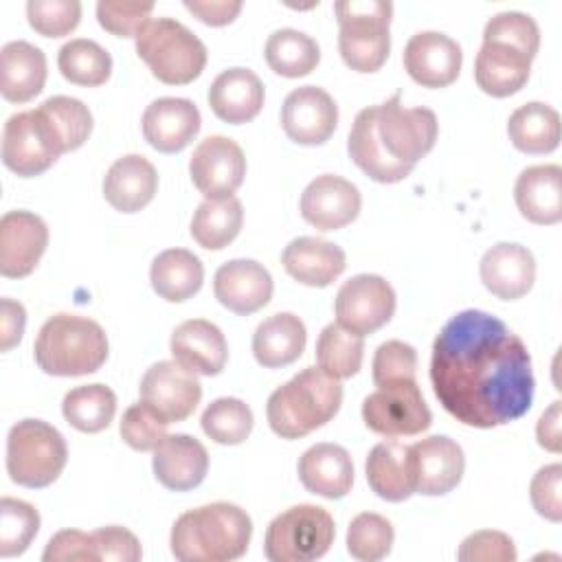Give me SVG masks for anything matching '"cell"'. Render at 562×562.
Wrapping results in <instances>:
<instances>
[{
	"label": "cell",
	"mask_w": 562,
	"mask_h": 562,
	"mask_svg": "<svg viewBox=\"0 0 562 562\" xmlns=\"http://www.w3.org/2000/svg\"><path fill=\"white\" fill-rule=\"evenodd\" d=\"M430 382L439 404L472 428L522 417L536 389L522 338L481 310H463L441 327L432 342Z\"/></svg>",
	"instance_id": "1"
},
{
	"label": "cell",
	"mask_w": 562,
	"mask_h": 562,
	"mask_svg": "<svg viewBox=\"0 0 562 562\" xmlns=\"http://www.w3.org/2000/svg\"><path fill=\"white\" fill-rule=\"evenodd\" d=\"M439 123L428 108H404L400 92L362 108L349 130L347 151L351 160L375 182L404 180L435 147Z\"/></svg>",
	"instance_id": "2"
},
{
	"label": "cell",
	"mask_w": 562,
	"mask_h": 562,
	"mask_svg": "<svg viewBox=\"0 0 562 562\" xmlns=\"http://www.w3.org/2000/svg\"><path fill=\"white\" fill-rule=\"evenodd\" d=\"M252 520L235 503L217 501L180 514L171 527V553L180 562H231L248 551Z\"/></svg>",
	"instance_id": "3"
},
{
	"label": "cell",
	"mask_w": 562,
	"mask_h": 562,
	"mask_svg": "<svg viewBox=\"0 0 562 562\" xmlns=\"http://www.w3.org/2000/svg\"><path fill=\"white\" fill-rule=\"evenodd\" d=\"M342 404V384L321 367H307L274 389L266 417L281 439H299L325 426Z\"/></svg>",
	"instance_id": "4"
},
{
	"label": "cell",
	"mask_w": 562,
	"mask_h": 562,
	"mask_svg": "<svg viewBox=\"0 0 562 562\" xmlns=\"http://www.w3.org/2000/svg\"><path fill=\"white\" fill-rule=\"evenodd\" d=\"M33 351L44 373L77 378L99 371L108 360L110 345L97 321L59 312L40 327Z\"/></svg>",
	"instance_id": "5"
},
{
	"label": "cell",
	"mask_w": 562,
	"mask_h": 562,
	"mask_svg": "<svg viewBox=\"0 0 562 562\" xmlns=\"http://www.w3.org/2000/svg\"><path fill=\"white\" fill-rule=\"evenodd\" d=\"M134 42L136 55L162 83H191L206 66L204 42L173 18H151Z\"/></svg>",
	"instance_id": "6"
},
{
	"label": "cell",
	"mask_w": 562,
	"mask_h": 562,
	"mask_svg": "<svg viewBox=\"0 0 562 562\" xmlns=\"http://www.w3.org/2000/svg\"><path fill=\"white\" fill-rule=\"evenodd\" d=\"M338 18V50L356 72H375L391 50L389 24L393 4L384 0H347L334 4Z\"/></svg>",
	"instance_id": "7"
},
{
	"label": "cell",
	"mask_w": 562,
	"mask_h": 562,
	"mask_svg": "<svg viewBox=\"0 0 562 562\" xmlns=\"http://www.w3.org/2000/svg\"><path fill=\"white\" fill-rule=\"evenodd\" d=\"M68 461L64 435L42 419H22L7 435V472L24 487H46Z\"/></svg>",
	"instance_id": "8"
},
{
	"label": "cell",
	"mask_w": 562,
	"mask_h": 562,
	"mask_svg": "<svg viewBox=\"0 0 562 562\" xmlns=\"http://www.w3.org/2000/svg\"><path fill=\"white\" fill-rule=\"evenodd\" d=\"M336 538L325 507L301 503L274 516L266 529L263 553L270 562H310L323 558Z\"/></svg>",
	"instance_id": "9"
},
{
	"label": "cell",
	"mask_w": 562,
	"mask_h": 562,
	"mask_svg": "<svg viewBox=\"0 0 562 562\" xmlns=\"http://www.w3.org/2000/svg\"><path fill=\"white\" fill-rule=\"evenodd\" d=\"M66 151V140L42 103L7 119L2 130V162L13 173L22 178L40 176Z\"/></svg>",
	"instance_id": "10"
},
{
	"label": "cell",
	"mask_w": 562,
	"mask_h": 562,
	"mask_svg": "<svg viewBox=\"0 0 562 562\" xmlns=\"http://www.w3.org/2000/svg\"><path fill=\"white\" fill-rule=\"evenodd\" d=\"M362 419L382 437H413L430 428L432 413L415 380L378 386L362 402Z\"/></svg>",
	"instance_id": "11"
},
{
	"label": "cell",
	"mask_w": 562,
	"mask_h": 562,
	"mask_svg": "<svg viewBox=\"0 0 562 562\" xmlns=\"http://www.w3.org/2000/svg\"><path fill=\"white\" fill-rule=\"evenodd\" d=\"M395 290L380 274H356L345 281L336 294V323L345 329L367 336L384 327L395 314Z\"/></svg>",
	"instance_id": "12"
},
{
	"label": "cell",
	"mask_w": 562,
	"mask_h": 562,
	"mask_svg": "<svg viewBox=\"0 0 562 562\" xmlns=\"http://www.w3.org/2000/svg\"><path fill=\"white\" fill-rule=\"evenodd\" d=\"M140 402L165 424L187 419L202 400V384L176 360L154 362L140 378Z\"/></svg>",
	"instance_id": "13"
},
{
	"label": "cell",
	"mask_w": 562,
	"mask_h": 562,
	"mask_svg": "<svg viewBox=\"0 0 562 562\" xmlns=\"http://www.w3.org/2000/svg\"><path fill=\"white\" fill-rule=\"evenodd\" d=\"M189 173L206 200L231 198L246 176L244 149L228 136H206L191 154Z\"/></svg>",
	"instance_id": "14"
},
{
	"label": "cell",
	"mask_w": 562,
	"mask_h": 562,
	"mask_svg": "<svg viewBox=\"0 0 562 562\" xmlns=\"http://www.w3.org/2000/svg\"><path fill=\"white\" fill-rule=\"evenodd\" d=\"M338 125L334 97L318 86L294 88L281 105V127L299 145H323Z\"/></svg>",
	"instance_id": "15"
},
{
	"label": "cell",
	"mask_w": 562,
	"mask_h": 562,
	"mask_svg": "<svg viewBox=\"0 0 562 562\" xmlns=\"http://www.w3.org/2000/svg\"><path fill=\"white\" fill-rule=\"evenodd\" d=\"M415 492L424 496H443L452 492L465 470V454L461 446L446 437L432 435L408 446Z\"/></svg>",
	"instance_id": "16"
},
{
	"label": "cell",
	"mask_w": 562,
	"mask_h": 562,
	"mask_svg": "<svg viewBox=\"0 0 562 562\" xmlns=\"http://www.w3.org/2000/svg\"><path fill=\"white\" fill-rule=\"evenodd\" d=\"M404 70L424 88L450 86L463 64V53L457 40L439 31H419L404 46Z\"/></svg>",
	"instance_id": "17"
},
{
	"label": "cell",
	"mask_w": 562,
	"mask_h": 562,
	"mask_svg": "<svg viewBox=\"0 0 562 562\" xmlns=\"http://www.w3.org/2000/svg\"><path fill=\"white\" fill-rule=\"evenodd\" d=\"M48 246L46 222L31 211H7L0 217V274L29 277Z\"/></svg>",
	"instance_id": "18"
},
{
	"label": "cell",
	"mask_w": 562,
	"mask_h": 562,
	"mask_svg": "<svg viewBox=\"0 0 562 562\" xmlns=\"http://www.w3.org/2000/svg\"><path fill=\"white\" fill-rule=\"evenodd\" d=\"M362 206V195L347 178L316 176L301 193V215L318 231H338L351 224Z\"/></svg>",
	"instance_id": "19"
},
{
	"label": "cell",
	"mask_w": 562,
	"mask_h": 562,
	"mask_svg": "<svg viewBox=\"0 0 562 562\" xmlns=\"http://www.w3.org/2000/svg\"><path fill=\"white\" fill-rule=\"evenodd\" d=\"M143 136L162 154L182 151L200 132L202 116L191 99L160 97L143 112Z\"/></svg>",
	"instance_id": "20"
},
{
	"label": "cell",
	"mask_w": 562,
	"mask_h": 562,
	"mask_svg": "<svg viewBox=\"0 0 562 562\" xmlns=\"http://www.w3.org/2000/svg\"><path fill=\"white\" fill-rule=\"evenodd\" d=\"M274 281L270 272L255 259H231L215 270V299L231 312L248 316L272 299Z\"/></svg>",
	"instance_id": "21"
},
{
	"label": "cell",
	"mask_w": 562,
	"mask_h": 562,
	"mask_svg": "<svg viewBox=\"0 0 562 562\" xmlns=\"http://www.w3.org/2000/svg\"><path fill=\"white\" fill-rule=\"evenodd\" d=\"M483 285L501 301L525 296L536 281V259L527 246L501 241L485 250L479 263Z\"/></svg>",
	"instance_id": "22"
},
{
	"label": "cell",
	"mask_w": 562,
	"mask_h": 562,
	"mask_svg": "<svg viewBox=\"0 0 562 562\" xmlns=\"http://www.w3.org/2000/svg\"><path fill=\"white\" fill-rule=\"evenodd\" d=\"M169 349L178 364L200 375L222 373L228 360V345L222 329L206 318L180 323L171 334Z\"/></svg>",
	"instance_id": "23"
},
{
	"label": "cell",
	"mask_w": 562,
	"mask_h": 562,
	"mask_svg": "<svg viewBox=\"0 0 562 562\" xmlns=\"http://www.w3.org/2000/svg\"><path fill=\"white\" fill-rule=\"evenodd\" d=\"M151 468L160 485L173 492H189L198 487L209 472V452L191 435H165L154 448Z\"/></svg>",
	"instance_id": "24"
},
{
	"label": "cell",
	"mask_w": 562,
	"mask_h": 562,
	"mask_svg": "<svg viewBox=\"0 0 562 562\" xmlns=\"http://www.w3.org/2000/svg\"><path fill=\"white\" fill-rule=\"evenodd\" d=\"M206 99L217 119L231 125H239L252 121L261 112L266 90L257 72L235 66L222 70L213 79Z\"/></svg>",
	"instance_id": "25"
},
{
	"label": "cell",
	"mask_w": 562,
	"mask_h": 562,
	"mask_svg": "<svg viewBox=\"0 0 562 562\" xmlns=\"http://www.w3.org/2000/svg\"><path fill=\"white\" fill-rule=\"evenodd\" d=\"M281 263L285 272L303 285L325 288L338 279L347 268V257L340 246L321 237H296L283 252Z\"/></svg>",
	"instance_id": "26"
},
{
	"label": "cell",
	"mask_w": 562,
	"mask_h": 562,
	"mask_svg": "<svg viewBox=\"0 0 562 562\" xmlns=\"http://www.w3.org/2000/svg\"><path fill=\"white\" fill-rule=\"evenodd\" d=\"M296 470L303 487L323 498H342L353 485L351 454L338 443H314L301 454Z\"/></svg>",
	"instance_id": "27"
},
{
	"label": "cell",
	"mask_w": 562,
	"mask_h": 562,
	"mask_svg": "<svg viewBox=\"0 0 562 562\" xmlns=\"http://www.w3.org/2000/svg\"><path fill=\"white\" fill-rule=\"evenodd\" d=\"M158 189L156 167L140 154L116 158L103 178L108 204L121 213H136L147 206Z\"/></svg>",
	"instance_id": "28"
},
{
	"label": "cell",
	"mask_w": 562,
	"mask_h": 562,
	"mask_svg": "<svg viewBox=\"0 0 562 562\" xmlns=\"http://www.w3.org/2000/svg\"><path fill=\"white\" fill-rule=\"evenodd\" d=\"M531 61V57L509 44L483 42L474 59L476 86L498 99L516 94L529 79Z\"/></svg>",
	"instance_id": "29"
},
{
	"label": "cell",
	"mask_w": 562,
	"mask_h": 562,
	"mask_svg": "<svg viewBox=\"0 0 562 562\" xmlns=\"http://www.w3.org/2000/svg\"><path fill=\"white\" fill-rule=\"evenodd\" d=\"M46 55L31 42L13 40L0 50V92L11 103H26L44 90Z\"/></svg>",
	"instance_id": "30"
},
{
	"label": "cell",
	"mask_w": 562,
	"mask_h": 562,
	"mask_svg": "<svg viewBox=\"0 0 562 562\" xmlns=\"http://www.w3.org/2000/svg\"><path fill=\"white\" fill-rule=\"evenodd\" d=\"M520 215L533 224L562 220V169L560 165H533L520 171L514 184Z\"/></svg>",
	"instance_id": "31"
},
{
	"label": "cell",
	"mask_w": 562,
	"mask_h": 562,
	"mask_svg": "<svg viewBox=\"0 0 562 562\" xmlns=\"http://www.w3.org/2000/svg\"><path fill=\"white\" fill-rule=\"evenodd\" d=\"M307 342L305 323L292 312H277L252 334V356L266 369H279L301 358Z\"/></svg>",
	"instance_id": "32"
},
{
	"label": "cell",
	"mask_w": 562,
	"mask_h": 562,
	"mask_svg": "<svg viewBox=\"0 0 562 562\" xmlns=\"http://www.w3.org/2000/svg\"><path fill=\"white\" fill-rule=\"evenodd\" d=\"M364 470L369 487L389 503H402L415 494L408 446L395 439L375 443L367 457Z\"/></svg>",
	"instance_id": "33"
},
{
	"label": "cell",
	"mask_w": 562,
	"mask_h": 562,
	"mask_svg": "<svg viewBox=\"0 0 562 562\" xmlns=\"http://www.w3.org/2000/svg\"><path fill=\"white\" fill-rule=\"evenodd\" d=\"M149 281L160 299L180 303L200 292L204 281V266L187 248H167L151 261Z\"/></svg>",
	"instance_id": "34"
},
{
	"label": "cell",
	"mask_w": 562,
	"mask_h": 562,
	"mask_svg": "<svg viewBox=\"0 0 562 562\" xmlns=\"http://www.w3.org/2000/svg\"><path fill=\"white\" fill-rule=\"evenodd\" d=\"M507 134L525 154H549L560 145V114L542 101H529L509 114Z\"/></svg>",
	"instance_id": "35"
},
{
	"label": "cell",
	"mask_w": 562,
	"mask_h": 562,
	"mask_svg": "<svg viewBox=\"0 0 562 562\" xmlns=\"http://www.w3.org/2000/svg\"><path fill=\"white\" fill-rule=\"evenodd\" d=\"M266 61L272 72L281 77H305L321 61L316 40L299 29H277L268 35L263 48Z\"/></svg>",
	"instance_id": "36"
},
{
	"label": "cell",
	"mask_w": 562,
	"mask_h": 562,
	"mask_svg": "<svg viewBox=\"0 0 562 562\" xmlns=\"http://www.w3.org/2000/svg\"><path fill=\"white\" fill-rule=\"evenodd\" d=\"M241 224L244 209L235 195L224 200H204L193 213L191 237L206 250H222L239 235Z\"/></svg>",
	"instance_id": "37"
},
{
	"label": "cell",
	"mask_w": 562,
	"mask_h": 562,
	"mask_svg": "<svg viewBox=\"0 0 562 562\" xmlns=\"http://www.w3.org/2000/svg\"><path fill=\"white\" fill-rule=\"evenodd\" d=\"M64 419L81 432H101L116 413V395L105 384H83L70 389L61 400Z\"/></svg>",
	"instance_id": "38"
},
{
	"label": "cell",
	"mask_w": 562,
	"mask_h": 562,
	"mask_svg": "<svg viewBox=\"0 0 562 562\" xmlns=\"http://www.w3.org/2000/svg\"><path fill=\"white\" fill-rule=\"evenodd\" d=\"M57 68L70 83L94 88L110 79L112 57L99 42L77 37L59 48Z\"/></svg>",
	"instance_id": "39"
},
{
	"label": "cell",
	"mask_w": 562,
	"mask_h": 562,
	"mask_svg": "<svg viewBox=\"0 0 562 562\" xmlns=\"http://www.w3.org/2000/svg\"><path fill=\"white\" fill-rule=\"evenodd\" d=\"M362 358H364L362 336L345 329L342 325L329 323L318 334L316 362L325 373L334 375L336 380L356 375L362 367Z\"/></svg>",
	"instance_id": "40"
},
{
	"label": "cell",
	"mask_w": 562,
	"mask_h": 562,
	"mask_svg": "<svg viewBox=\"0 0 562 562\" xmlns=\"http://www.w3.org/2000/svg\"><path fill=\"white\" fill-rule=\"evenodd\" d=\"M200 424L204 435L215 443L237 446L248 439L255 417L250 406L239 397H217L204 408Z\"/></svg>",
	"instance_id": "41"
},
{
	"label": "cell",
	"mask_w": 562,
	"mask_h": 562,
	"mask_svg": "<svg viewBox=\"0 0 562 562\" xmlns=\"http://www.w3.org/2000/svg\"><path fill=\"white\" fill-rule=\"evenodd\" d=\"M40 531L37 509L20 498H0V558L22 555Z\"/></svg>",
	"instance_id": "42"
},
{
	"label": "cell",
	"mask_w": 562,
	"mask_h": 562,
	"mask_svg": "<svg viewBox=\"0 0 562 562\" xmlns=\"http://www.w3.org/2000/svg\"><path fill=\"white\" fill-rule=\"evenodd\" d=\"M395 531L391 520L375 512L358 514L347 529V551L362 562H378L391 553Z\"/></svg>",
	"instance_id": "43"
},
{
	"label": "cell",
	"mask_w": 562,
	"mask_h": 562,
	"mask_svg": "<svg viewBox=\"0 0 562 562\" xmlns=\"http://www.w3.org/2000/svg\"><path fill=\"white\" fill-rule=\"evenodd\" d=\"M483 42L509 44L533 59L540 48V29L529 13L501 11L487 20L483 29Z\"/></svg>",
	"instance_id": "44"
},
{
	"label": "cell",
	"mask_w": 562,
	"mask_h": 562,
	"mask_svg": "<svg viewBox=\"0 0 562 562\" xmlns=\"http://www.w3.org/2000/svg\"><path fill=\"white\" fill-rule=\"evenodd\" d=\"M26 18L31 29L44 37H61L77 29L81 20L79 0H29Z\"/></svg>",
	"instance_id": "45"
},
{
	"label": "cell",
	"mask_w": 562,
	"mask_h": 562,
	"mask_svg": "<svg viewBox=\"0 0 562 562\" xmlns=\"http://www.w3.org/2000/svg\"><path fill=\"white\" fill-rule=\"evenodd\" d=\"M42 105L57 123L68 151L79 149L88 140L92 132V112L83 101L66 94H55L42 101Z\"/></svg>",
	"instance_id": "46"
},
{
	"label": "cell",
	"mask_w": 562,
	"mask_h": 562,
	"mask_svg": "<svg viewBox=\"0 0 562 562\" xmlns=\"http://www.w3.org/2000/svg\"><path fill=\"white\" fill-rule=\"evenodd\" d=\"M417 375V351L404 340H386L373 353V382L389 386L411 382Z\"/></svg>",
	"instance_id": "47"
},
{
	"label": "cell",
	"mask_w": 562,
	"mask_h": 562,
	"mask_svg": "<svg viewBox=\"0 0 562 562\" xmlns=\"http://www.w3.org/2000/svg\"><path fill=\"white\" fill-rule=\"evenodd\" d=\"M167 426L169 424H165L147 404L136 402L123 413L119 432L130 448L147 452L154 450L165 439Z\"/></svg>",
	"instance_id": "48"
},
{
	"label": "cell",
	"mask_w": 562,
	"mask_h": 562,
	"mask_svg": "<svg viewBox=\"0 0 562 562\" xmlns=\"http://www.w3.org/2000/svg\"><path fill=\"white\" fill-rule=\"evenodd\" d=\"M154 2H123V0H99L97 20L99 24L119 37H136L140 29L151 20Z\"/></svg>",
	"instance_id": "49"
},
{
	"label": "cell",
	"mask_w": 562,
	"mask_h": 562,
	"mask_svg": "<svg viewBox=\"0 0 562 562\" xmlns=\"http://www.w3.org/2000/svg\"><path fill=\"white\" fill-rule=\"evenodd\" d=\"M457 558L461 562H514L516 547L507 533L496 529H481L461 542Z\"/></svg>",
	"instance_id": "50"
},
{
	"label": "cell",
	"mask_w": 562,
	"mask_h": 562,
	"mask_svg": "<svg viewBox=\"0 0 562 562\" xmlns=\"http://www.w3.org/2000/svg\"><path fill=\"white\" fill-rule=\"evenodd\" d=\"M44 562H97L101 560L94 533H86L79 529H61L57 531L44 553Z\"/></svg>",
	"instance_id": "51"
},
{
	"label": "cell",
	"mask_w": 562,
	"mask_h": 562,
	"mask_svg": "<svg viewBox=\"0 0 562 562\" xmlns=\"http://www.w3.org/2000/svg\"><path fill=\"white\" fill-rule=\"evenodd\" d=\"M562 465L560 463H549L544 468H540L529 485V496H531V505L533 509L551 520V522H560L562 520Z\"/></svg>",
	"instance_id": "52"
},
{
	"label": "cell",
	"mask_w": 562,
	"mask_h": 562,
	"mask_svg": "<svg viewBox=\"0 0 562 562\" xmlns=\"http://www.w3.org/2000/svg\"><path fill=\"white\" fill-rule=\"evenodd\" d=\"M101 560H116V562H138L143 558V549L138 538L119 525L99 527L92 531Z\"/></svg>",
	"instance_id": "53"
},
{
	"label": "cell",
	"mask_w": 562,
	"mask_h": 562,
	"mask_svg": "<svg viewBox=\"0 0 562 562\" xmlns=\"http://www.w3.org/2000/svg\"><path fill=\"white\" fill-rule=\"evenodd\" d=\"M26 310L20 301L0 299V351L13 349L24 334Z\"/></svg>",
	"instance_id": "54"
},
{
	"label": "cell",
	"mask_w": 562,
	"mask_h": 562,
	"mask_svg": "<svg viewBox=\"0 0 562 562\" xmlns=\"http://www.w3.org/2000/svg\"><path fill=\"white\" fill-rule=\"evenodd\" d=\"M187 11L211 26L231 24L241 11V0H184Z\"/></svg>",
	"instance_id": "55"
},
{
	"label": "cell",
	"mask_w": 562,
	"mask_h": 562,
	"mask_svg": "<svg viewBox=\"0 0 562 562\" xmlns=\"http://www.w3.org/2000/svg\"><path fill=\"white\" fill-rule=\"evenodd\" d=\"M536 439L549 452L562 450V430H560V402H551V406L540 415L536 424Z\"/></svg>",
	"instance_id": "56"
}]
</instances>
